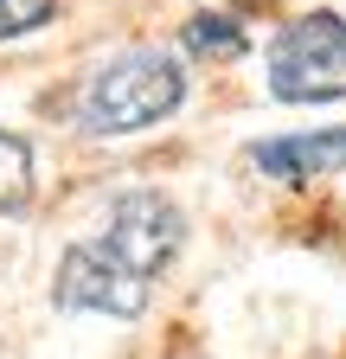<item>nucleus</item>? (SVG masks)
<instances>
[{"label":"nucleus","instance_id":"1","mask_svg":"<svg viewBox=\"0 0 346 359\" xmlns=\"http://www.w3.org/2000/svg\"><path fill=\"white\" fill-rule=\"evenodd\" d=\"M186 103V71L160 45H128V52L103 58L90 77L77 83V128L83 135H141L167 122Z\"/></svg>","mask_w":346,"mask_h":359},{"label":"nucleus","instance_id":"8","mask_svg":"<svg viewBox=\"0 0 346 359\" xmlns=\"http://www.w3.org/2000/svg\"><path fill=\"white\" fill-rule=\"evenodd\" d=\"M52 0H0V39H26L39 26H52Z\"/></svg>","mask_w":346,"mask_h":359},{"label":"nucleus","instance_id":"2","mask_svg":"<svg viewBox=\"0 0 346 359\" xmlns=\"http://www.w3.org/2000/svg\"><path fill=\"white\" fill-rule=\"evenodd\" d=\"M270 97L282 103L346 97V20L340 13H301L270 39Z\"/></svg>","mask_w":346,"mask_h":359},{"label":"nucleus","instance_id":"3","mask_svg":"<svg viewBox=\"0 0 346 359\" xmlns=\"http://www.w3.org/2000/svg\"><path fill=\"white\" fill-rule=\"evenodd\" d=\"M97 250H109L122 269H135L141 283H154L160 269L186 250V212L173 205L160 187H128L109 199L103 224H97Z\"/></svg>","mask_w":346,"mask_h":359},{"label":"nucleus","instance_id":"6","mask_svg":"<svg viewBox=\"0 0 346 359\" xmlns=\"http://www.w3.org/2000/svg\"><path fill=\"white\" fill-rule=\"evenodd\" d=\"M180 45H186L193 58H244L250 52V32L237 20H225V13H193L180 26Z\"/></svg>","mask_w":346,"mask_h":359},{"label":"nucleus","instance_id":"5","mask_svg":"<svg viewBox=\"0 0 346 359\" xmlns=\"http://www.w3.org/2000/svg\"><path fill=\"white\" fill-rule=\"evenodd\" d=\"M250 167L282 180V187H308L346 167V128H301V135H270L250 142Z\"/></svg>","mask_w":346,"mask_h":359},{"label":"nucleus","instance_id":"4","mask_svg":"<svg viewBox=\"0 0 346 359\" xmlns=\"http://www.w3.org/2000/svg\"><path fill=\"white\" fill-rule=\"evenodd\" d=\"M154 283H141L135 269H122L109 250H97L90 238H77L58 269H52V302L71 308V314H116V321H135L148 308Z\"/></svg>","mask_w":346,"mask_h":359},{"label":"nucleus","instance_id":"7","mask_svg":"<svg viewBox=\"0 0 346 359\" xmlns=\"http://www.w3.org/2000/svg\"><path fill=\"white\" fill-rule=\"evenodd\" d=\"M32 199V142L13 128H0V218Z\"/></svg>","mask_w":346,"mask_h":359}]
</instances>
